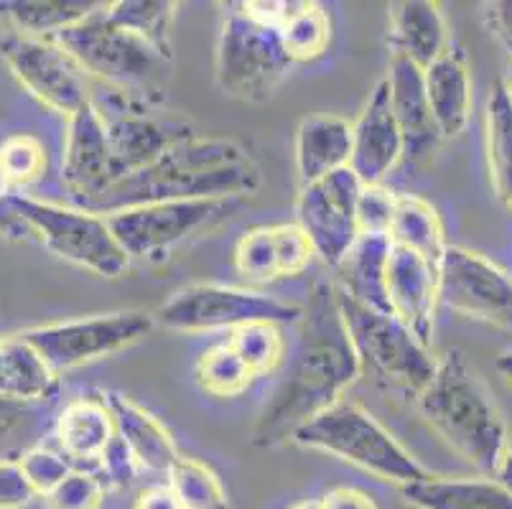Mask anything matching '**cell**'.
I'll use <instances>...</instances> for the list:
<instances>
[{
  "label": "cell",
  "mask_w": 512,
  "mask_h": 509,
  "mask_svg": "<svg viewBox=\"0 0 512 509\" xmlns=\"http://www.w3.org/2000/svg\"><path fill=\"white\" fill-rule=\"evenodd\" d=\"M281 36L293 64L314 62V59H319L327 51L329 41H332L329 13L319 3L296 0L291 16L281 26Z\"/></svg>",
  "instance_id": "cell-33"
},
{
  "label": "cell",
  "mask_w": 512,
  "mask_h": 509,
  "mask_svg": "<svg viewBox=\"0 0 512 509\" xmlns=\"http://www.w3.org/2000/svg\"><path fill=\"white\" fill-rule=\"evenodd\" d=\"M92 102H95L107 123L115 181L151 166L174 143L192 135L179 120L161 118L158 112H153V105L130 100V97L118 95V92H110L105 102L97 100V97H92Z\"/></svg>",
  "instance_id": "cell-15"
},
{
  "label": "cell",
  "mask_w": 512,
  "mask_h": 509,
  "mask_svg": "<svg viewBox=\"0 0 512 509\" xmlns=\"http://www.w3.org/2000/svg\"><path fill=\"white\" fill-rule=\"evenodd\" d=\"M291 67L281 28L255 18L242 3L232 6L214 51L220 90L242 102H265L276 95Z\"/></svg>",
  "instance_id": "cell-7"
},
{
  "label": "cell",
  "mask_w": 512,
  "mask_h": 509,
  "mask_svg": "<svg viewBox=\"0 0 512 509\" xmlns=\"http://www.w3.org/2000/svg\"><path fill=\"white\" fill-rule=\"evenodd\" d=\"M388 237L395 247L418 252L434 265H441V258L449 247L439 212L413 194H398Z\"/></svg>",
  "instance_id": "cell-30"
},
{
  "label": "cell",
  "mask_w": 512,
  "mask_h": 509,
  "mask_svg": "<svg viewBox=\"0 0 512 509\" xmlns=\"http://www.w3.org/2000/svg\"><path fill=\"white\" fill-rule=\"evenodd\" d=\"M487 26H490L492 36L500 41L512 56V0H497V3H487Z\"/></svg>",
  "instance_id": "cell-44"
},
{
  "label": "cell",
  "mask_w": 512,
  "mask_h": 509,
  "mask_svg": "<svg viewBox=\"0 0 512 509\" xmlns=\"http://www.w3.org/2000/svg\"><path fill=\"white\" fill-rule=\"evenodd\" d=\"M105 479L95 469H74L44 497L46 509H100L105 502Z\"/></svg>",
  "instance_id": "cell-38"
},
{
  "label": "cell",
  "mask_w": 512,
  "mask_h": 509,
  "mask_svg": "<svg viewBox=\"0 0 512 509\" xmlns=\"http://www.w3.org/2000/svg\"><path fill=\"white\" fill-rule=\"evenodd\" d=\"M57 446L74 469H97L107 446L118 436L105 398H74L57 418Z\"/></svg>",
  "instance_id": "cell-20"
},
{
  "label": "cell",
  "mask_w": 512,
  "mask_h": 509,
  "mask_svg": "<svg viewBox=\"0 0 512 509\" xmlns=\"http://www.w3.org/2000/svg\"><path fill=\"white\" fill-rule=\"evenodd\" d=\"M153 326H156V316L141 308H128V311H113V314L34 326V329L21 331V336L46 359L51 370L64 375L85 364L125 352L146 339Z\"/></svg>",
  "instance_id": "cell-10"
},
{
  "label": "cell",
  "mask_w": 512,
  "mask_h": 509,
  "mask_svg": "<svg viewBox=\"0 0 512 509\" xmlns=\"http://www.w3.org/2000/svg\"><path fill=\"white\" fill-rule=\"evenodd\" d=\"M321 509H377L375 499L357 487H334L319 499Z\"/></svg>",
  "instance_id": "cell-45"
},
{
  "label": "cell",
  "mask_w": 512,
  "mask_h": 509,
  "mask_svg": "<svg viewBox=\"0 0 512 509\" xmlns=\"http://www.w3.org/2000/svg\"><path fill=\"white\" fill-rule=\"evenodd\" d=\"M102 6V0H8L0 3V13L16 28V34L54 39Z\"/></svg>",
  "instance_id": "cell-29"
},
{
  "label": "cell",
  "mask_w": 512,
  "mask_h": 509,
  "mask_svg": "<svg viewBox=\"0 0 512 509\" xmlns=\"http://www.w3.org/2000/svg\"><path fill=\"white\" fill-rule=\"evenodd\" d=\"M0 158H3L13 189L34 184L46 171V148L34 135H11L0 146Z\"/></svg>",
  "instance_id": "cell-37"
},
{
  "label": "cell",
  "mask_w": 512,
  "mask_h": 509,
  "mask_svg": "<svg viewBox=\"0 0 512 509\" xmlns=\"http://www.w3.org/2000/svg\"><path fill=\"white\" fill-rule=\"evenodd\" d=\"M11 194H13V184L11 179H8L6 166H3V158H0V202H6Z\"/></svg>",
  "instance_id": "cell-48"
},
{
  "label": "cell",
  "mask_w": 512,
  "mask_h": 509,
  "mask_svg": "<svg viewBox=\"0 0 512 509\" xmlns=\"http://www.w3.org/2000/svg\"><path fill=\"white\" fill-rule=\"evenodd\" d=\"M497 479H500V482L512 492V438H510V446H507L505 461H502L500 471H497Z\"/></svg>",
  "instance_id": "cell-47"
},
{
  "label": "cell",
  "mask_w": 512,
  "mask_h": 509,
  "mask_svg": "<svg viewBox=\"0 0 512 509\" xmlns=\"http://www.w3.org/2000/svg\"><path fill=\"white\" fill-rule=\"evenodd\" d=\"M0 56L23 90L67 120L74 112L90 105L95 97L92 79L87 77L85 69L54 39L23 36L13 31L0 41Z\"/></svg>",
  "instance_id": "cell-12"
},
{
  "label": "cell",
  "mask_w": 512,
  "mask_h": 509,
  "mask_svg": "<svg viewBox=\"0 0 512 509\" xmlns=\"http://www.w3.org/2000/svg\"><path fill=\"white\" fill-rule=\"evenodd\" d=\"M107 405L113 410L115 431L123 438L125 446L133 451L141 471L151 474H169L171 466L181 456L169 428L143 405L123 395V392H107Z\"/></svg>",
  "instance_id": "cell-21"
},
{
  "label": "cell",
  "mask_w": 512,
  "mask_h": 509,
  "mask_svg": "<svg viewBox=\"0 0 512 509\" xmlns=\"http://www.w3.org/2000/svg\"><path fill=\"white\" fill-rule=\"evenodd\" d=\"M337 288V286H334ZM339 308L352 344L360 357L362 372L383 385L418 395L431 382L439 357L431 344L421 342L398 316L362 306L337 288Z\"/></svg>",
  "instance_id": "cell-8"
},
{
  "label": "cell",
  "mask_w": 512,
  "mask_h": 509,
  "mask_svg": "<svg viewBox=\"0 0 512 509\" xmlns=\"http://www.w3.org/2000/svg\"><path fill=\"white\" fill-rule=\"evenodd\" d=\"M431 115L441 138H456L472 120V74L459 51L449 49L431 67L423 69Z\"/></svg>",
  "instance_id": "cell-24"
},
{
  "label": "cell",
  "mask_w": 512,
  "mask_h": 509,
  "mask_svg": "<svg viewBox=\"0 0 512 509\" xmlns=\"http://www.w3.org/2000/svg\"><path fill=\"white\" fill-rule=\"evenodd\" d=\"M398 194L380 186H365L357 204V219H360L362 235H388L390 219H393Z\"/></svg>",
  "instance_id": "cell-41"
},
{
  "label": "cell",
  "mask_w": 512,
  "mask_h": 509,
  "mask_svg": "<svg viewBox=\"0 0 512 509\" xmlns=\"http://www.w3.org/2000/svg\"><path fill=\"white\" fill-rule=\"evenodd\" d=\"M3 204L26 230L39 237L51 255L64 263L90 270L100 278H120L130 268V258L115 240L105 214L41 202L23 194H11Z\"/></svg>",
  "instance_id": "cell-6"
},
{
  "label": "cell",
  "mask_w": 512,
  "mask_h": 509,
  "mask_svg": "<svg viewBox=\"0 0 512 509\" xmlns=\"http://www.w3.org/2000/svg\"><path fill=\"white\" fill-rule=\"evenodd\" d=\"M497 370H500V375L505 377L507 385L512 387V352H507L505 357H500V362H497Z\"/></svg>",
  "instance_id": "cell-49"
},
{
  "label": "cell",
  "mask_w": 512,
  "mask_h": 509,
  "mask_svg": "<svg viewBox=\"0 0 512 509\" xmlns=\"http://www.w3.org/2000/svg\"><path fill=\"white\" fill-rule=\"evenodd\" d=\"M439 306L512 331V273L482 252L449 245L439 265Z\"/></svg>",
  "instance_id": "cell-13"
},
{
  "label": "cell",
  "mask_w": 512,
  "mask_h": 509,
  "mask_svg": "<svg viewBox=\"0 0 512 509\" xmlns=\"http://www.w3.org/2000/svg\"><path fill=\"white\" fill-rule=\"evenodd\" d=\"M416 403L431 431L459 459L484 476L500 471L512 436L490 387L462 349L439 357L434 377L418 392Z\"/></svg>",
  "instance_id": "cell-3"
},
{
  "label": "cell",
  "mask_w": 512,
  "mask_h": 509,
  "mask_svg": "<svg viewBox=\"0 0 512 509\" xmlns=\"http://www.w3.org/2000/svg\"><path fill=\"white\" fill-rule=\"evenodd\" d=\"M235 270L250 283H271L281 280V265H278L276 232L271 227H253L237 240L235 255H232Z\"/></svg>",
  "instance_id": "cell-36"
},
{
  "label": "cell",
  "mask_w": 512,
  "mask_h": 509,
  "mask_svg": "<svg viewBox=\"0 0 512 509\" xmlns=\"http://www.w3.org/2000/svg\"><path fill=\"white\" fill-rule=\"evenodd\" d=\"M34 497V489L18 459H0V509L29 507Z\"/></svg>",
  "instance_id": "cell-43"
},
{
  "label": "cell",
  "mask_w": 512,
  "mask_h": 509,
  "mask_svg": "<svg viewBox=\"0 0 512 509\" xmlns=\"http://www.w3.org/2000/svg\"><path fill=\"white\" fill-rule=\"evenodd\" d=\"M174 0H115L107 3V18L115 26L136 34L153 49L171 56V28L176 18Z\"/></svg>",
  "instance_id": "cell-31"
},
{
  "label": "cell",
  "mask_w": 512,
  "mask_h": 509,
  "mask_svg": "<svg viewBox=\"0 0 512 509\" xmlns=\"http://www.w3.org/2000/svg\"><path fill=\"white\" fill-rule=\"evenodd\" d=\"M253 380L255 375L248 370V364L237 357V352L227 342L209 347L197 362V382L217 398H235L248 390Z\"/></svg>",
  "instance_id": "cell-35"
},
{
  "label": "cell",
  "mask_w": 512,
  "mask_h": 509,
  "mask_svg": "<svg viewBox=\"0 0 512 509\" xmlns=\"http://www.w3.org/2000/svg\"><path fill=\"white\" fill-rule=\"evenodd\" d=\"M18 464H21L23 474L29 479L34 494L41 499H44L51 489H57L74 471L72 461H69L59 448L49 446H34L29 448V451H23V454L18 456Z\"/></svg>",
  "instance_id": "cell-39"
},
{
  "label": "cell",
  "mask_w": 512,
  "mask_h": 509,
  "mask_svg": "<svg viewBox=\"0 0 512 509\" xmlns=\"http://www.w3.org/2000/svg\"><path fill=\"white\" fill-rule=\"evenodd\" d=\"M240 199H192V202H156L105 214L115 240L130 260L164 258L176 247L230 217Z\"/></svg>",
  "instance_id": "cell-11"
},
{
  "label": "cell",
  "mask_w": 512,
  "mask_h": 509,
  "mask_svg": "<svg viewBox=\"0 0 512 509\" xmlns=\"http://www.w3.org/2000/svg\"><path fill=\"white\" fill-rule=\"evenodd\" d=\"M62 184L74 202L82 204V209H90L97 196L115 184L110 135L95 102L74 112L67 120Z\"/></svg>",
  "instance_id": "cell-16"
},
{
  "label": "cell",
  "mask_w": 512,
  "mask_h": 509,
  "mask_svg": "<svg viewBox=\"0 0 512 509\" xmlns=\"http://www.w3.org/2000/svg\"><path fill=\"white\" fill-rule=\"evenodd\" d=\"M153 316L171 331L202 334L220 329L235 331L248 324L299 326L304 319V306L253 288L194 283L161 303Z\"/></svg>",
  "instance_id": "cell-9"
},
{
  "label": "cell",
  "mask_w": 512,
  "mask_h": 509,
  "mask_svg": "<svg viewBox=\"0 0 512 509\" xmlns=\"http://www.w3.org/2000/svg\"><path fill=\"white\" fill-rule=\"evenodd\" d=\"M365 184L357 179L352 168L301 186L296 202V224L309 237L314 255L329 268H337L347 252L360 240V219L357 204Z\"/></svg>",
  "instance_id": "cell-14"
},
{
  "label": "cell",
  "mask_w": 512,
  "mask_h": 509,
  "mask_svg": "<svg viewBox=\"0 0 512 509\" xmlns=\"http://www.w3.org/2000/svg\"><path fill=\"white\" fill-rule=\"evenodd\" d=\"M288 509H321V504H319V499H301V502H296L293 507H288Z\"/></svg>",
  "instance_id": "cell-50"
},
{
  "label": "cell",
  "mask_w": 512,
  "mask_h": 509,
  "mask_svg": "<svg viewBox=\"0 0 512 509\" xmlns=\"http://www.w3.org/2000/svg\"><path fill=\"white\" fill-rule=\"evenodd\" d=\"M95 471L105 479L107 487L128 489L130 484L136 482V476L141 474V466H138L133 451L125 446L123 438L115 436L113 443H110L105 454H102L100 464H97Z\"/></svg>",
  "instance_id": "cell-42"
},
{
  "label": "cell",
  "mask_w": 512,
  "mask_h": 509,
  "mask_svg": "<svg viewBox=\"0 0 512 509\" xmlns=\"http://www.w3.org/2000/svg\"><path fill=\"white\" fill-rule=\"evenodd\" d=\"M278 247V265H281V278H296L309 268L311 260L316 258L309 237L299 224H273Z\"/></svg>",
  "instance_id": "cell-40"
},
{
  "label": "cell",
  "mask_w": 512,
  "mask_h": 509,
  "mask_svg": "<svg viewBox=\"0 0 512 509\" xmlns=\"http://www.w3.org/2000/svg\"><path fill=\"white\" fill-rule=\"evenodd\" d=\"M390 314L398 316L421 342L431 344L439 308V265L418 252L395 247L388 265Z\"/></svg>",
  "instance_id": "cell-18"
},
{
  "label": "cell",
  "mask_w": 512,
  "mask_h": 509,
  "mask_svg": "<svg viewBox=\"0 0 512 509\" xmlns=\"http://www.w3.org/2000/svg\"><path fill=\"white\" fill-rule=\"evenodd\" d=\"M166 484L184 509H230V497L220 474L194 456L181 454L166 474Z\"/></svg>",
  "instance_id": "cell-32"
},
{
  "label": "cell",
  "mask_w": 512,
  "mask_h": 509,
  "mask_svg": "<svg viewBox=\"0 0 512 509\" xmlns=\"http://www.w3.org/2000/svg\"><path fill=\"white\" fill-rule=\"evenodd\" d=\"M484 148L495 196L512 212V92L505 79L495 82L484 112Z\"/></svg>",
  "instance_id": "cell-28"
},
{
  "label": "cell",
  "mask_w": 512,
  "mask_h": 509,
  "mask_svg": "<svg viewBox=\"0 0 512 509\" xmlns=\"http://www.w3.org/2000/svg\"><path fill=\"white\" fill-rule=\"evenodd\" d=\"M133 509H184L179 497L171 492L169 484H151V487L141 489L136 497Z\"/></svg>",
  "instance_id": "cell-46"
},
{
  "label": "cell",
  "mask_w": 512,
  "mask_h": 509,
  "mask_svg": "<svg viewBox=\"0 0 512 509\" xmlns=\"http://www.w3.org/2000/svg\"><path fill=\"white\" fill-rule=\"evenodd\" d=\"M291 441L334 456L398 489L421 482L431 474L370 410L352 400H339L316 415L311 423L293 433Z\"/></svg>",
  "instance_id": "cell-5"
},
{
  "label": "cell",
  "mask_w": 512,
  "mask_h": 509,
  "mask_svg": "<svg viewBox=\"0 0 512 509\" xmlns=\"http://www.w3.org/2000/svg\"><path fill=\"white\" fill-rule=\"evenodd\" d=\"M400 494L413 509H512V492L492 476L428 474Z\"/></svg>",
  "instance_id": "cell-25"
},
{
  "label": "cell",
  "mask_w": 512,
  "mask_h": 509,
  "mask_svg": "<svg viewBox=\"0 0 512 509\" xmlns=\"http://www.w3.org/2000/svg\"><path fill=\"white\" fill-rule=\"evenodd\" d=\"M362 375L334 283H319L304 306V319L286 370L260 410L253 443L271 448L293 438L306 423L344 400Z\"/></svg>",
  "instance_id": "cell-1"
},
{
  "label": "cell",
  "mask_w": 512,
  "mask_h": 509,
  "mask_svg": "<svg viewBox=\"0 0 512 509\" xmlns=\"http://www.w3.org/2000/svg\"><path fill=\"white\" fill-rule=\"evenodd\" d=\"M406 156V143L393 115L388 82L380 79L367 97L360 118L352 123V158L349 168L365 186L385 184L400 158Z\"/></svg>",
  "instance_id": "cell-17"
},
{
  "label": "cell",
  "mask_w": 512,
  "mask_h": 509,
  "mask_svg": "<svg viewBox=\"0 0 512 509\" xmlns=\"http://www.w3.org/2000/svg\"><path fill=\"white\" fill-rule=\"evenodd\" d=\"M260 184V166L240 143L189 135L174 143L156 163L115 181L97 196L90 209L110 214L156 202L242 199L255 194Z\"/></svg>",
  "instance_id": "cell-2"
},
{
  "label": "cell",
  "mask_w": 512,
  "mask_h": 509,
  "mask_svg": "<svg viewBox=\"0 0 512 509\" xmlns=\"http://www.w3.org/2000/svg\"><path fill=\"white\" fill-rule=\"evenodd\" d=\"M393 242L388 235H360L347 258L337 265L334 286L362 306L388 311V265Z\"/></svg>",
  "instance_id": "cell-26"
},
{
  "label": "cell",
  "mask_w": 512,
  "mask_h": 509,
  "mask_svg": "<svg viewBox=\"0 0 512 509\" xmlns=\"http://www.w3.org/2000/svg\"><path fill=\"white\" fill-rule=\"evenodd\" d=\"M505 82H507V87H510V92H512V59H510V64H507V77H505Z\"/></svg>",
  "instance_id": "cell-51"
},
{
  "label": "cell",
  "mask_w": 512,
  "mask_h": 509,
  "mask_svg": "<svg viewBox=\"0 0 512 509\" xmlns=\"http://www.w3.org/2000/svg\"><path fill=\"white\" fill-rule=\"evenodd\" d=\"M59 375L18 334H0V403H34L54 395Z\"/></svg>",
  "instance_id": "cell-27"
},
{
  "label": "cell",
  "mask_w": 512,
  "mask_h": 509,
  "mask_svg": "<svg viewBox=\"0 0 512 509\" xmlns=\"http://www.w3.org/2000/svg\"><path fill=\"white\" fill-rule=\"evenodd\" d=\"M510 59H512V56H510Z\"/></svg>",
  "instance_id": "cell-52"
},
{
  "label": "cell",
  "mask_w": 512,
  "mask_h": 509,
  "mask_svg": "<svg viewBox=\"0 0 512 509\" xmlns=\"http://www.w3.org/2000/svg\"><path fill=\"white\" fill-rule=\"evenodd\" d=\"M105 11L107 3L82 23L54 36V41L105 90L156 105L169 87L171 56L115 26Z\"/></svg>",
  "instance_id": "cell-4"
},
{
  "label": "cell",
  "mask_w": 512,
  "mask_h": 509,
  "mask_svg": "<svg viewBox=\"0 0 512 509\" xmlns=\"http://www.w3.org/2000/svg\"><path fill=\"white\" fill-rule=\"evenodd\" d=\"M390 46L393 54L406 56L426 69L451 49L449 26L439 3L403 0L390 6Z\"/></svg>",
  "instance_id": "cell-23"
},
{
  "label": "cell",
  "mask_w": 512,
  "mask_h": 509,
  "mask_svg": "<svg viewBox=\"0 0 512 509\" xmlns=\"http://www.w3.org/2000/svg\"><path fill=\"white\" fill-rule=\"evenodd\" d=\"M385 82H388L390 107L406 143V156H411L413 161H426L444 138L439 135L431 115L423 69L406 56L393 54Z\"/></svg>",
  "instance_id": "cell-19"
},
{
  "label": "cell",
  "mask_w": 512,
  "mask_h": 509,
  "mask_svg": "<svg viewBox=\"0 0 512 509\" xmlns=\"http://www.w3.org/2000/svg\"><path fill=\"white\" fill-rule=\"evenodd\" d=\"M283 326L276 324H248L230 331V344L237 357L248 364L255 377L271 375L286 357V342H283Z\"/></svg>",
  "instance_id": "cell-34"
},
{
  "label": "cell",
  "mask_w": 512,
  "mask_h": 509,
  "mask_svg": "<svg viewBox=\"0 0 512 509\" xmlns=\"http://www.w3.org/2000/svg\"><path fill=\"white\" fill-rule=\"evenodd\" d=\"M293 156L301 186L337 174L352 158V123L339 115H311L301 120L293 140Z\"/></svg>",
  "instance_id": "cell-22"
}]
</instances>
